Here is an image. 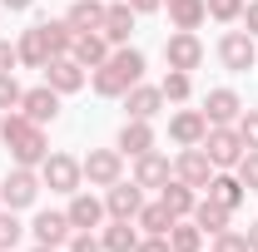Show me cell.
Wrapping results in <instances>:
<instances>
[{
	"label": "cell",
	"mask_w": 258,
	"mask_h": 252,
	"mask_svg": "<svg viewBox=\"0 0 258 252\" xmlns=\"http://www.w3.org/2000/svg\"><path fill=\"white\" fill-rule=\"evenodd\" d=\"M139 79H144V50H134V45H114L109 60L90 69V89L99 99H124Z\"/></svg>",
	"instance_id": "cell-1"
},
{
	"label": "cell",
	"mask_w": 258,
	"mask_h": 252,
	"mask_svg": "<svg viewBox=\"0 0 258 252\" xmlns=\"http://www.w3.org/2000/svg\"><path fill=\"white\" fill-rule=\"evenodd\" d=\"M0 144H5L10 163H20V168H40V163H45V154H50V139H45V124L25 119L20 109H10V114L0 119Z\"/></svg>",
	"instance_id": "cell-2"
},
{
	"label": "cell",
	"mask_w": 258,
	"mask_h": 252,
	"mask_svg": "<svg viewBox=\"0 0 258 252\" xmlns=\"http://www.w3.org/2000/svg\"><path fill=\"white\" fill-rule=\"evenodd\" d=\"M40 168H10L5 178H0V203L10 208V213H25V208H35V198H40Z\"/></svg>",
	"instance_id": "cell-3"
},
{
	"label": "cell",
	"mask_w": 258,
	"mask_h": 252,
	"mask_svg": "<svg viewBox=\"0 0 258 252\" xmlns=\"http://www.w3.org/2000/svg\"><path fill=\"white\" fill-rule=\"evenodd\" d=\"M40 183L50 193H80L85 188V168H80V158L75 154H45V163H40Z\"/></svg>",
	"instance_id": "cell-4"
},
{
	"label": "cell",
	"mask_w": 258,
	"mask_h": 252,
	"mask_svg": "<svg viewBox=\"0 0 258 252\" xmlns=\"http://www.w3.org/2000/svg\"><path fill=\"white\" fill-rule=\"evenodd\" d=\"M219 64H224L228 74H248L258 64V40L248 30H224V40H219Z\"/></svg>",
	"instance_id": "cell-5"
},
{
	"label": "cell",
	"mask_w": 258,
	"mask_h": 252,
	"mask_svg": "<svg viewBox=\"0 0 258 252\" xmlns=\"http://www.w3.org/2000/svg\"><path fill=\"white\" fill-rule=\"evenodd\" d=\"M80 168H85V183L90 188H109V183L124 178V154L119 149H90L80 158Z\"/></svg>",
	"instance_id": "cell-6"
},
{
	"label": "cell",
	"mask_w": 258,
	"mask_h": 252,
	"mask_svg": "<svg viewBox=\"0 0 258 252\" xmlns=\"http://www.w3.org/2000/svg\"><path fill=\"white\" fill-rule=\"evenodd\" d=\"M199 149L214 158V168H233V163L243 158V139H238V129H233V124H209V134H204Z\"/></svg>",
	"instance_id": "cell-7"
},
{
	"label": "cell",
	"mask_w": 258,
	"mask_h": 252,
	"mask_svg": "<svg viewBox=\"0 0 258 252\" xmlns=\"http://www.w3.org/2000/svg\"><path fill=\"white\" fill-rule=\"evenodd\" d=\"M164 64H169V69L194 74V69L204 64V40H199L194 30H174L169 40H164Z\"/></svg>",
	"instance_id": "cell-8"
},
{
	"label": "cell",
	"mask_w": 258,
	"mask_h": 252,
	"mask_svg": "<svg viewBox=\"0 0 258 252\" xmlns=\"http://www.w3.org/2000/svg\"><path fill=\"white\" fill-rule=\"evenodd\" d=\"M45 84H50L55 94H80V89L90 84V69L75 60V55H55V60L45 64Z\"/></svg>",
	"instance_id": "cell-9"
},
{
	"label": "cell",
	"mask_w": 258,
	"mask_h": 252,
	"mask_svg": "<svg viewBox=\"0 0 258 252\" xmlns=\"http://www.w3.org/2000/svg\"><path fill=\"white\" fill-rule=\"evenodd\" d=\"M64 218H70V227H75V232H99L109 213H104V198H95V193L80 188V193H70V208H64Z\"/></svg>",
	"instance_id": "cell-10"
},
{
	"label": "cell",
	"mask_w": 258,
	"mask_h": 252,
	"mask_svg": "<svg viewBox=\"0 0 258 252\" xmlns=\"http://www.w3.org/2000/svg\"><path fill=\"white\" fill-rule=\"evenodd\" d=\"M219 168H214V158L204 154V149H179V158H174V178H184L189 188H209V178H214Z\"/></svg>",
	"instance_id": "cell-11"
},
{
	"label": "cell",
	"mask_w": 258,
	"mask_h": 252,
	"mask_svg": "<svg viewBox=\"0 0 258 252\" xmlns=\"http://www.w3.org/2000/svg\"><path fill=\"white\" fill-rule=\"evenodd\" d=\"M204 134H209L204 109H174V114H169V139H174L179 149H199Z\"/></svg>",
	"instance_id": "cell-12"
},
{
	"label": "cell",
	"mask_w": 258,
	"mask_h": 252,
	"mask_svg": "<svg viewBox=\"0 0 258 252\" xmlns=\"http://www.w3.org/2000/svg\"><path fill=\"white\" fill-rule=\"evenodd\" d=\"M139 208H144V188L134 183V178H119V183H109L104 188V213L109 218H139Z\"/></svg>",
	"instance_id": "cell-13"
},
{
	"label": "cell",
	"mask_w": 258,
	"mask_h": 252,
	"mask_svg": "<svg viewBox=\"0 0 258 252\" xmlns=\"http://www.w3.org/2000/svg\"><path fill=\"white\" fill-rule=\"evenodd\" d=\"M60 99L64 94H55L50 84H35V89L20 94V114L35 119V124H55V119H60Z\"/></svg>",
	"instance_id": "cell-14"
},
{
	"label": "cell",
	"mask_w": 258,
	"mask_h": 252,
	"mask_svg": "<svg viewBox=\"0 0 258 252\" xmlns=\"http://www.w3.org/2000/svg\"><path fill=\"white\" fill-rule=\"evenodd\" d=\"M159 144V134H154V119H124V129H119V139H114V149L124 158H139L149 154Z\"/></svg>",
	"instance_id": "cell-15"
},
{
	"label": "cell",
	"mask_w": 258,
	"mask_h": 252,
	"mask_svg": "<svg viewBox=\"0 0 258 252\" xmlns=\"http://www.w3.org/2000/svg\"><path fill=\"white\" fill-rule=\"evenodd\" d=\"M169 178H174V163H169L159 149H149V154L134 158V183H139V188H154V193H159Z\"/></svg>",
	"instance_id": "cell-16"
},
{
	"label": "cell",
	"mask_w": 258,
	"mask_h": 252,
	"mask_svg": "<svg viewBox=\"0 0 258 252\" xmlns=\"http://www.w3.org/2000/svg\"><path fill=\"white\" fill-rule=\"evenodd\" d=\"M238 114H243V99H238V89L219 84V89H209V94H204V119H209V124H233Z\"/></svg>",
	"instance_id": "cell-17"
},
{
	"label": "cell",
	"mask_w": 258,
	"mask_h": 252,
	"mask_svg": "<svg viewBox=\"0 0 258 252\" xmlns=\"http://www.w3.org/2000/svg\"><path fill=\"white\" fill-rule=\"evenodd\" d=\"M25 232H30L40 247H64L75 227H70V218H64V213H35V222L25 227Z\"/></svg>",
	"instance_id": "cell-18"
},
{
	"label": "cell",
	"mask_w": 258,
	"mask_h": 252,
	"mask_svg": "<svg viewBox=\"0 0 258 252\" xmlns=\"http://www.w3.org/2000/svg\"><path fill=\"white\" fill-rule=\"evenodd\" d=\"M99 35H104L109 45H129V35H134V10H129V0H109V5H104Z\"/></svg>",
	"instance_id": "cell-19"
},
{
	"label": "cell",
	"mask_w": 258,
	"mask_h": 252,
	"mask_svg": "<svg viewBox=\"0 0 258 252\" xmlns=\"http://www.w3.org/2000/svg\"><path fill=\"white\" fill-rule=\"evenodd\" d=\"M124 114H129V119H154V114H164V89L139 79V84L124 94Z\"/></svg>",
	"instance_id": "cell-20"
},
{
	"label": "cell",
	"mask_w": 258,
	"mask_h": 252,
	"mask_svg": "<svg viewBox=\"0 0 258 252\" xmlns=\"http://www.w3.org/2000/svg\"><path fill=\"white\" fill-rule=\"evenodd\" d=\"M204 198H214V203H224L228 213H238V203L248 198V188L238 183V173H233V168H219V173L209 178V188H204Z\"/></svg>",
	"instance_id": "cell-21"
},
{
	"label": "cell",
	"mask_w": 258,
	"mask_h": 252,
	"mask_svg": "<svg viewBox=\"0 0 258 252\" xmlns=\"http://www.w3.org/2000/svg\"><path fill=\"white\" fill-rule=\"evenodd\" d=\"M139 222L134 218H109L104 227H99V242H104V252H134L139 247Z\"/></svg>",
	"instance_id": "cell-22"
},
{
	"label": "cell",
	"mask_w": 258,
	"mask_h": 252,
	"mask_svg": "<svg viewBox=\"0 0 258 252\" xmlns=\"http://www.w3.org/2000/svg\"><path fill=\"white\" fill-rule=\"evenodd\" d=\"M15 50H20V64H25V69H45V64L55 60V55H50V40H45L40 25H30V30L20 35V40H15Z\"/></svg>",
	"instance_id": "cell-23"
},
{
	"label": "cell",
	"mask_w": 258,
	"mask_h": 252,
	"mask_svg": "<svg viewBox=\"0 0 258 252\" xmlns=\"http://www.w3.org/2000/svg\"><path fill=\"white\" fill-rule=\"evenodd\" d=\"M189 218L199 222V232H204V237H214V232H224L228 222H233V213H228L224 203H214V198H204V193H199V203H194Z\"/></svg>",
	"instance_id": "cell-24"
},
{
	"label": "cell",
	"mask_w": 258,
	"mask_h": 252,
	"mask_svg": "<svg viewBox=\"0 0 258 252\" xmlns=\"http://www.w3.org/2000/svg\"><path fill=\"white\" fill-rule=\"evenodd\" d=\"M109 50H114V45H109L99 30H85V35H75V50H70V55L85 64V69H99V64L109 60Z\"/></svg>",
	"instance_id": "cell-25"
},
{
	"label": "cell",
	"mask_w": 258,
	"mask_h": 252,
	"mask_svg": "<svg viewBox=\"0 0 258 252\" xmlns=\"http://www.w3.org/2000/svg\"><path fill=\"white\" fill-rule=\"evenodd\" d=\"M159 203L169 208V213H174V218H189V213H194V203H199V188H189L184 178H169V183L159 188Z\"/></svg>",
	"instance_id": "cell-26"
},
{
	"label": "cell",
	"mask_w": 258,
	"mask_h": 252,
	"mask_svg": "<svg viewBox=\"0 0 258 252\" xmlns=\"http://www.w3.org/2000/svg\"><path fill=\"white\" fill-rule=\"evenodd\" d=\"M104 5H109V0H75V5L64 10L70 30H75V35H85V30H99V25H104Z\"/></svg>",
	"instance_id": "cell-27"
},
{
	"label": "cell",
	"mask_w": 258,
	"mask_h": 252,
	"mask_svg": "<svg viewBox=\"0 0 258 252\" xmlns=\"http://www.w3.org/2000/svg\"><path fill=\"white\" fill-rule=\"evenodd\" d=\"M164 5H169V25L174 30H199L209 20V5L204 0H164Z\"/></svg>",
	"instance_id": "cell-28"
},
{
	"label": "cell",
	"mask_w": 258,
	"mask_h": 252,
	"mask_svg": "<svg viewBox=\"0 0 258 252\" xmlns=\"http://www.w3.org/2000/svg\"><path fill=\"white\" fill-rule=\"evenodd\" d=\"M139 232H154V237H169V227H174V213H169V208H164L159 198H154V203H144V208H139Z\"/></svg>",
	"instance_id": "cell-29"
},
{
	"label": "cell",
	"mask_w": 258,
	"mask_h": 252,
	"mask_svg": "<svg viewBox=\"0 0 258 252\" xmlns=\"http://www.w3.org/2000/svg\"><path fill=\"white\" fill-rule=\"evenodd\" d=\"M169 247H174V252H199V247H204L199 222H194V218H174V227H169Z\"/></svg>",
	"instance_id": "cell-30"
},
{
	"label": "cell",
	"mask_w": 258,
	"mask_h": 252,
	"mask_svg": "<svg viewBox=\"0 0 258 252\" xmlns=\"http://www.w3.org/2000/svg\"><path fill=\"white\" fill-rule=\"evenodd\" d=\"M159 89H164V104H189V94H194V74L169 69V74L159 79Z\"/></svg>",
	"instance_id": "cell-31"
},
{
	"label": "cell",
	"mask_w": 258,
	"mask_h": 252,
	"mask_svg": "<svg viewBox=\"0 0 258 252\" xmlns=\"http://www.w3.org/2000/svg\"><path fill=\"white\" fill-rule=\"evenodd\" d=\"M40 30H45V40H50V55H70V50H75L70 20H40Z\"/></svg>",
	"instance_id": "cell-32"
},
{
	"label": "cell",
	"mask_w": 258,
	"mask_h": 252,
	"mask_svg": "<svg viewBox=\"0 0 258 252\" xmlns=\"http://www.w3.org/2000/svg\"><path fill=\"white\" fill-rule=\"evenodd\" d=\"M25 237V222L15 218L10 208H0V252H15V242Z\"/></svg>",
	"instance_id": "cell-33"
},
{
	"label": "cell",
	"mask_w": 258,
	"mask_h": 252,
	"mask_svg": "<svg viewBox=\"0 0 258 252\" xmlns=\"http://www.w3.org/2000/svg\"><path fill=\"white\" fill-rule=\"evenodd\" d=\"M204 5H209V20L233 25V20H243V5H248V0H204Z\"/></svg>",
	"instance_id": "cell-34"
},
{
	"label": "cell",
	"mask_w": 258,
	"mask_h": 252,
	"mask_svg": "<svg viewBox=\"0 0 258 252\" xmlns=\"http://www.w3.org/2000/svg\"><path fill=\"white\" fill-rule=\"evenodd\" d=\"M233 173H238V183L248 193H258V149H243V158L233 163Z\"/></svg>",
	"instance_id": "cell-35"
},
{
	"label": "cell",
	"mask_w": 258,
	"mask_h": 252,
	"mask_svg": "<svg viewBox=\"0 0 258 252\" xmlns=\"http://www.w3.org/2000/svg\"><path fill=\"white\" fill-rule=\"evenodd\" d=\"M233 129H238L243 149H258V109H243V114L233 119Z\"/></svg>",
	"instance_id": "cell-36"
},
{
	"label": "cell",
	"mask_w": 258,
	"mask_h": 252,
	"mask_svg": "<svg viewBox=\"0 0 258 252\" xmlns=\"http://www.w3.org/2000/svg\"><path fill=\"white\" fill-rule=\"evenodd\" d=\"M209 252H248V237L233 232V227H224V232H214V247Z\"/></svg>",
	"instance_id": "cell-37"
},
{
	"label": "cell",
	"mask_w": 258,
	"mask_h": 252,
	"mask_svg": "<svg viewBox=\"0 0 258 252\" xmlns=\"http://www.w3.org/2000/svg\"><path fill=\"white\" fill-rule=\"evenodd\" d=\"M20 94H25V89H20V79L0 69V109H20Z\"/></svg>",
	"instance_id": "cell-38"
},
{
	"label": "cell",
	"mask_w": 258,
	"mask_h": 252,
	"mask_svg": "<svg viewBox=\"0 0 258 252\" xmlns=\"http://www.w3.org/2000/svg\"><path fill=\"white\" fill-rule=\"evenodd\" d=\"M64 252H104V242H99V232H70Z\"/></svg>",
	"instance_id": "cell-39"
},
{
	"label": "cell",
	"mask_w": 258,
	"mask_h": 252,
	"mask_svg": "<svg viewBox=\"0 0 258 252\" xmlns=\"http://www.w3.org/2000/svg\"><path fill=\"white\" fill-rule=\"evenodd\" d=\"M15 64H20V50H15L10 40H0V69H5V74H15Z\"/></svg>",
	"instance_id": "cell-40"
},
{
	"label": "cell",
	"mask_w": 258,
	"mask_h": 252,
	"mask_svg": "<svg viewBox=\"0 0 258 252\" xmlns=\"http://www.w3.org/2000/svg\"><path fill=\"white\" fill-rule=\"evenodd\" d=\"M134 252H174V247H169V237H154V232H144Z\"/></svg>",
	"instance_id": "cell-41"
},
{
	"label": "cell",
	"mask_w": 258,
	"mask_h": 252,
	"mask_svg": "<svg viewBox=\"0 0 258 252\" xmlns=\"http://www.w3.org/2000/svg\"><path fill=\"white\" fill-rule=\"evenodd\" d=\"M243 30L258 40V0H248V5H243Z\"/></svg>",
	"instance_id": "cell-42"
},
{
	"label": "cell",
	"mask_w": 258,
	"mask_h": 252,
	"mask_svg": "<svg viewBox=\"0 0 258 252\" xmlns=\"http://www.w3.org/2000/svg\"><path fill=\"white\" fill-rule=\"evenodd\" d=\"M129 10L134 15H154V10H164V0H129Z\"/></svg>",
	"instance_id": "cell-43"
},
{
	"label": "cell",
	"mask_w": 258,
	"mask_h": 252,
	"mask_svg": "<svg viewBox=\"0 0 258 252\" xmlns=\"http://www.w3.org/2000/svg\"><path fill=\"white\" fill-rule=\"evenodd\" d=\"M35 0H0V10H10V15H25Z\"/></svg>",
	"instance_id": "cell-44"
},
{
	"label": "cell",
	"mask_w": 258,
	"mask_h": 252,
	"mask_svg": "<svg viewBox=\"0 0 258 252\" xmlns=\"http://www.w3.org/2000/svg\"><path fill=\"white\" fill-rule=\"evenodd\" d=\"M243 237H248V252H258V222L248 227V232H243Z\"/></svg>",
	"instance_id": "cell-45"
},
{
	"label": "cell",
	"mask_w": 258,
	"mask_h": 252,
	"mask_svg": "<svg viewBox=\"0 0 258 252\" xmlns=\"http://www.w3.org/2000/svg\"><path fill=\"white\" fill-rule=\"evenodd\" d=\"M30 252H60V247H40V242H35V247H30Z\"/></svg>",
	"instance_id": "cell-46"
}]
</instances>
